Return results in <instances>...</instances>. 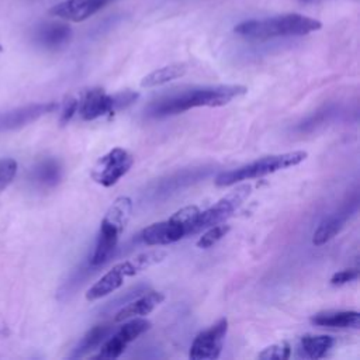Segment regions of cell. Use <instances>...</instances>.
<instances>
[{
  "mask_svg": "<svg viewBox=\"0 0 360 360\" xmlns=\"http://www.w3.org/2000/svg\"><path fill=\"white\" fill-rule=\"evenodd\" d=\"M248 93L243 85H219L207 87H193L182 92L169 93L150 106L152 117H166L185 113L196 107H222L233 99Z\"/></svg>",
  "mask_w": 360,
  "mask_h": 360,
  "instance_id": "6da1fadb",
  "label": "cell"
},
{
  "mask_svg": "<svg viewBox=\"0 0 360 360\" xmlns=\"http://www.w3.org/2000/svg\"><path fill=\"white\" fill-rule=\"evenodd\" d=\"M322 29V23L298 13L279 15L265 19L245 20L235 26V34L248 40L268 41L273 38L303 37Z\"/></svg>",
  "mask_w": 360,
  "mask_h": 360,
  "instance_id": "7a4b0ae2",
  "label": "cell"
},
{
  "mask_svg": "<svg viewBox=\"0 0 360 360\" xmlns=\"http://www.w3.org/2000/svg\"><path fill=\"white\" fill-rule=\"evenodd\" d=\"M133 200L127 196L117 197L107 210L100 224L97 244L92 257V265L97 266L106 262L117 247V243L130 221Z\"/></svg>",
  "mask_w": 360,
  "mask_h": 360,
  "instance_id": "3957f363",
  "label": "cell"
},
{
  "mask_svg": "<svg viewBox=\"0 0 360 360\" xmlns=\"http://www.w3.org/2000/svg\"><path fill=\"white\" fill-rule=\"evenodd\" d=\"M307 157H308V154L305 151H293V152H286V154H280V155L265 157V158L254 161L245 166L222 172L221 175L217 176L215 185L218 187H228V186L236 185L239 182L264 178V176L276 173L279 171L297 166L301 162H304L307 159Z\"/></svg>",
  "mask_w": 360,
  "mask_h": 360,
  "instance_id": "277c9868",
  "label": "cell"
},
{
  "mask_svg": "<svg viewBox=\"0 0 360 360\" xmlns=\"http://www.w3.org/2000/svg\"><path fill=\"white\" fill-rule=\"evenodd\" d=\"M201 210L197 206H187L176 211L168 219L151 224L143 231V241L148 247H165L180 241L190 233H196V221Z\"/></svg>",
  "mask_w": 360,
  "mask_h": 360,
  "instance_id": "5b68a950",
  "label": "cell"
},
{
  "mask_svg": "<svg viewBox=\"0 0 360 360\" xmlns=\"http://www.w3.org/2000/svg\"><path fill=\"white\" fill-rule=\"evenodd\" d=\"M138 96L140 94L133 90L107 94L103 89L94 87L83 93L82 99L79 100L78 113L85 122H93L96 118L113 114L131 106L138 99Z\"/></svg>",
  "mask_w": 360,
  "mask_h": 360,
  "instance_id": "8992f818",
  "label": "cell"
},
{
  "mask_svg": "<svg viewBox=\"0 0 360 360\" xmlns=\"http://www.w3.org/2000/svg\"><path fill=\"white\" fill-rule=\"evenodd\" d=\"M133 165L134 157L129 151L123 148H113L94 164L92 178L97 185L111 187L130 172Z\"/></svg>",
  "mask_w": 360,
  "mask_h": 360,
  "instance_id": "52a82bcc",
  "label": "cell"
},
{
  "mask_svg": "<svg viewBox=\"0 0 360 360\" xmlns=\"http://www.w3.org/2000/svg\"><path fill=\"white\" fill-rule=\"evenodd\" d=\"M252 193V186L245 183L238 186L232 192H229L226 196L219 199L214 206L207 208L206 211H201L197 221H196V232L221 224L226 218H229L239 207H241L248 197Z\"/></svg>",
  "mask_w": 360,
  "mask_h": 360,
  "instance_id": "ba28073f",
  "label": "cell"
},
{
  "mask_svg": "<svg viewBox=\"0 0 360 360\" xmlns=\"http://www.w3.org/2000/svg\"><path fill=\"white\" fill-rule=\"evenodd\" d=\"M152 326L151 321L144 319L141 317H137L127 324H124L120 331L113 335L108 340H106L101 347L99 354H96V359H117L122 356L127 346L134 342L137 338H140L143 333L150 331Z\"/></svg>",
  "mask_w": 360,
  "mask_h": 360,
  "instance_id": "9c48e42d",
  "label": "cell"
},
{
  "mask_svg": "<svg viewBox=\"0 0 360 360\" xmlns=\"http://www.w3.org/2000/svg\"><path fill=\"white\" fill-rule=\"evenodd\" d=\"M228 332V319L221 318L218 322H215L208 329L200 332L189 352V357L193 360H204V359H218L222 350V345L225 340Z\"/></svg>",
  "mask_w": 360,
  "mask_h": 360,
  "instance_id": "30bf717a",
  "label": "cell"
},
{
  "mask_svg": "<svg viewBox=\"0 0 360 360\" xmlns=\"http://www.w3.org/2000/svg\"><path fill=\"white\" fill-rule=\"evenodd\" d=\"M57 107L58 104L55 101H48V103H36L12 111L0 113V133L24 127L36 122V120H38L40 117L54 111Z\"/></svg>",
  "mask_w": 360,
  "mask_h": 360,
  "instance_id": "8fae6325",
  "label": "cell"
},
{
  "mask_svg": "<svg viewBox=\"0 0 360 360\" xmlns=\"http://www.w3.org/2000/svg\"><path fill=\"white\" fill-rule=\"evenodd\" d=\"M110 0H65V2L55 5L50 13L66 22L80 23L94 16Z\"/></svg>",
  "mask_w": 360,
  "mask_h": 360,
  "instance_id": "7c38bea8",
  "label": "cell"
},
{
  "mask_svg": "<svg viewBox=\"0 0 360 360\" xmlns=\"http://www.w3.org/2000/svg\"><path fill=\"white\" fill-rule=\"evenodd\" d=\"M72 37V30L65 23H44L38 26L34 31V40L43 48L59 50L69 43Z\"/></svg>",
  "mask_w": 360,
  "mask_h": 360,
  "instance_id": "4fadbf2b",
  "label": "cell"
},
{
  "mask_svg": "<svg viewBox=\"0 0 360 360\" xmlns=\"http://www.w3.org/2000/svg\"><path fill=\"white\" fill-rule=\"evenodd\" d=\"M165 300V294L161 291H150L138 300L127 304L114 315V322H123L130 318L145 317L151 314Z\"/></svg>",
  "mask_w": 360,
  "mask_h": 360,
  "instance_id": "5bb4252c",
  "label": "cell"
},
{
  "mask_svg": "<svg viewBox=\"0 0 360 360\" xmlns=\"http://www.w3.org/2000/svg\"><path fill=\"white\" fill-rule=\"evenodd\" d=\"M168 254L162 250H152L144 254H140L129 261H124L122 264H117V266L122 269L123 275L126 278H134L140 273H143L144 271L164 262L166 259Z\"/></svg>",
  "mask_w": 360,
  "mask_h": 360,
  "instance_id": "9a60e30c",
  "label": "cell"
},
{
  "mask_svg": "<svg viewBox=\"0 0 360 360\" xmlns=\"http://www.w3.org/2000/svg\"><path fill=\"white\" fill-rule=\"evenodd\" d=\"M311 324L328 328H353L360 325V314L357 311H324L310 318Z\"/></svg>",
  "mask_w": 360,
  "mask_h": 360,
  "instance_id": "2e32d148",
  "label": "cell"
},
{
  "mask_svg": "<svg viewBox=\"0 0 360 360\" xmlns=\"http://www.w3.org/2000/svg\"><path fill=\"white\" fill-rule=\"evenodd\" d=\"M126 276L123 275L122 269H120L117 265L108 271L101 279H99L87 291H86V300L87 301H96L100 300L111 293H114L115 290H118L124 285Z\"/></svg>",
  "mask_w": 360,
  "mask_h": 360,
  "instance_id": "e0dca14e",
  "label": "cell"
},
{
  "mask_svg": "<svg viewBox=\"0 0 360 360\" xmlns=\"http://www.w3.org/2000/svg\"><path fill=\"white\" fill-rule=\"evenodd\" d=\"M335 345V339L328 335H304L300 339L298 349L301 356L317 360L326 356Z\"/></svg>",
  "mask_w": 360,
  "mask_h": 360,
  "instance_id": "ac0fdd59",
  "label": "cell"
},
{
  "mask_svg": "<svg viewBox=\"0 0 360 360\" xmlns=\"http://www.w3.org/2000/svg\"><path fill=\"white\" fill-rule=\"evenodd\" d=\"M186 72H187V66L185 64L166 65V66H162V68L148 73L143 79L141 86L147 87V89L157 87V86H161V85H165V83H169L172 80L183 78L186 75Z\"/></svg>",
  "mask_w": 360,
  "mask_h": 360,
  "instance_id": "d6986e66",
  "label": "cell"
},
{
  "mask_svg": "<svg viewBox=\"0 0 360 360\" xmlns=\"http://www.w3.org/2000/svg\"><path fill=\"white\" fill-rule=\"evenodd\" d=\"M61 176H62L61 165L58 161L52 158L43 159L33 169V180L40 186L52 187L61 180Z\"/></svg>",
  "mask_w": 360,
  "mask_h": 360,
  "instance_id": "ffe728a7",
  "label": "cell"
},
{
  "mask_svg": "<svg viewBox=\"0 0 360 360\" xmlns=\"http://www.w3.org/2000/svg\"><path fill=\"white\" fill-rule=\"evenodd\" d=\"M343 224H345V217H342L340 214H333V215L326 217L319 224V226L315 229V232L312 235V244L315 247H322L326 243L332 241V239L343 228Z\"/></svg>",
  "mask_w": 360,
  "mask_h": 360,
  "instance_id": "44dd1931",
  "label": "cell"
},
{
  "mask_svg": "<svg viewBox=\"0 0 360 360\" xmlns=\"http://www.w3.org/2000/svg\"><path fill=\"white\" fill-rule=\"evenodd\" d=\"M110 331H111V326L107 324L96 325L92 329H89L86 335L82 338L79 346L76 347L75 356H83L85 353L100 346L104 342V338H107V335L110 333Z\"/></svg>",
  "mask_w": 360,
  "mask_h": 360,
  "instance_id": "7402d4cb",
  "label": "cell"
},
{
  "mask_svg": "<svg viewBox=\"0 0 360 360\" xmlns=\"http://www.w3.org/2000/svg\"><path fill=\"white\" fill-rule=\"evenodd\" d=\"M231 231V225L226 224H217L213 226H208V229L200 236L197 241V248L200 250H208L218 244L224 236Z\"/></svg>",
  "mask_w": 360,
  "mask_h": 360,
  "instance_id": "603a6c76",
  "label": "cell"
},
{
  "mask_svg": "<svg viewBox=\"0 0 360 360\" xmlns=\"http://www.w3.org/2000/svg\"><path fill=\"white\" fill-rule=\"evenodd\" d=\"M290 356H291V346L286 340L268 346L258 354V357L262 360H286Z\"/></svg>",
  "mask_w": 360,
  "mask_h": 360,
  "instance_id": "cb8c5ba5",
  "label": "cell"
},
{
  "mask_svg": "<svg viewBox=\"0 0 360 360\" xmlns=\"http://www.w3.org/2000/svg\"><path fill=\"white\" fill-rule=\"evenodd\" d=\"M17 173V162L15 159H0V190L8 187Z\"/></svg>",
  "mask_w": 360,
  "mask_h": 360,
  "instance_id": "d4e9b609",
  "label": "cell"
},
{
  "mask_svg": "<svg viewBox=\"0 0 360 360\" xmlns=\"http://www.w3.org/2000/svg\"><path fill=\"white\" fill-rule=\"evenodd\" d=\"M357 278H359V271L357 269H345V271H340V272L335 273L331 278V285L342 286V285L354 282Z\"/></svg>",
  "mask_w": 360,
  "mask_h": 360,
  "instance_id": "484cf974",
  "label": "cell"
},
{
  "mask_svg": "<svg viewBox=\"0 0 360 360\" xmlns=\"http://www.w3.org/2000/svg\"><path fill=\"white\" fill-rule=\"evenodd\" d=\"M78 107H79V100L76 97H69L64 106L62 110V115H61V123L62 124H68L72 117L78 113Z\"/></svg>",
  "mask_w": 360,
  "mask_h": 360,
  "instance_id": "4316f807",
  "label": "cell"
},
{
  "mask_svg": "<svg viewBox=\"0 0 360 360\" xmlns=\"http://www.w3.org/2000/svg\"><path fill=\"white\" fill-rule=\"evenodd\" d=\"M298 2L305 3V5H310V3H319V2H324V0H298Z\"/></svg>",
  "mask_w": 360,
  "mask_h": 360,
  "instance_id": "83f0119b",
  "label": "cell"
},
{
  "mask_svg": "<svg viewBox=\"0 0 360 360\" xmlns=\"http://www.w3.org/2000/svg\"><path fill=\"white\" fill-rule=\"evenodd\" d=\"M3 52V47L2 45H0V54H2Z\"/></svg>",
  "mask_w": 360,
  "mask_h": 360,
  "instance_id": "f1b7e54d",
  "label": "cell"
}]
</instances>
